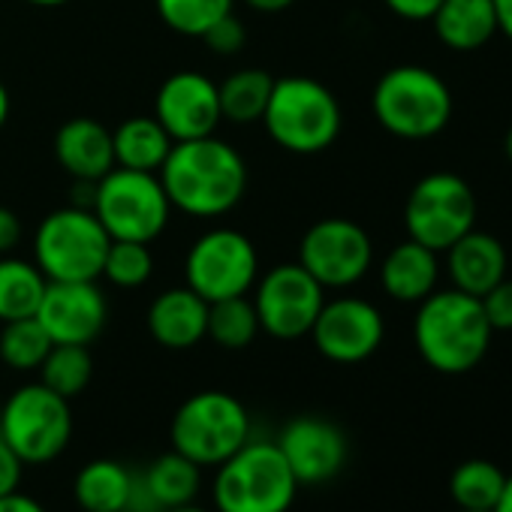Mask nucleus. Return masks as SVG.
<instances>
[{
	"label": "nucleus",
	"mask_w": 512,
	"mask_h": 512,
	"mask_svg": "<svg viewBox=\"0 0 512 512\" xmlns=\"http://www.w3.org/2000/svg\"><path fill=\"white\" fill-rule=\"evenodd\" d=\"M160 184L172 208L190 217H220L247 190L244 157L217 136L175 142L160 166Z\"/></svg>",
	"instance_id": "obj_1"
},
{
	"label": "nucleus",
	"mask_w": 512,
	"mask_h": 512,
	"mask_svg": "<svg viewBox=\"0 0 512 512\" xmlns=\"http://www.w3.org/2000/svg\"><path fill=\"white\" fill-rule=\"evenodd\" d=\"M491 323L476 296L461 290H434L419 302L413 341L419 356L440 374H464L476 368L491 344Z\"/></svg>",
	"instance_id": "obj_2"
},
{
	"label": "nucleus",
	"mask_w": 512,
	"mask_h": 512,
	"mask_svg": "<svg viewBox=\"0 0 512 512\" xmlns=\"http://www.w3.org/2000/svg\"><path fill=\"white\" fill-rule=\"evenodd\" d=\"M299 491L278 443L247 440L235 455L217 464L214 509L217 512H290Z\"/></svg>",
	"instance_id": "obj_3"
},
{
	"label": "nucleus",
	"mask_w": 512,
	"mask_h": 512,
	"mask_svg": "<svg viewBox=\"0 0 512 512\" xmlns=\"http://www.w3.org/2000/svg\"><path fill=\"white\" fill-rule=\"evenodd\" d=\"M269 136L290 154H320L341 133V106L335 94L311 76L275 79L263 112Z\"/></svg>",
	"instance_id": "obj_4"
},
{
	"label": "nucleus",
	"mask_w": 512,
	"mask_h": 512,
	"mask_svg": "<svg viewBox=\"0 0 512 512\" xmlns=\"http://www.w3.org/2000/svg\"><path fill=\"white\" fill-rule=\"evenodd\" d=\"M374 115L383 130L398 139H431L452 121V91L428 67L404 64L380 76L374 97Z\"/></svg>",
	"instance_id": "obj_5"
},
{
	"label": "nucleus",
	"mask_w": 512,
	"mask_h": 512,
	"mask_svg": "<svg viewBox=\"0 0 512 512\" xmlns=\"http://www.w3.org/2000/svg\"><path fill=\"white\" fill-rule=\"evenodd\" d=\"M169 437L184 458L199 467H217L250 440V416L235 395L205 389L175 410Z\"/></svg>",
	"instance_id": "obj_6"
},
{
	"label": "nucleus",
	"mask_w": 512,
	"mask_h": 512,
	"mask_svg": "<svg viewBox=\"0 0 512 512\" xmlns=\"http://www.w3.org/2000/svg\"><path fill=\"white\" fill-rule=\"evenodd\" d=\"M112 238L91 208H58L34 235V263L49 281H97Z\"/></svg>",
	"instance_id": "obj_7"
},
{
	"label": "nucleus",
	"mask_w": 512,
	"mask_h": 512,
	"mask_svg": "<svg viewBox=\"0 0 512 512\" xmlns=\"http://www.w3.org/2000/svg\"><path fill=\"white\" fill-rule=\"evenodd\" d=\"M91 211L112 241L151 244L166 229L172 202L160 184V175L115 166L97 181Z\"/></svg>",
	"instance_id": "obj_8"
},
{
	"label": "nucleus",
	"mask_w": 512,
	"mask_h": 512,
	"mask_svg": "<svg viewBox=\"0 0 512 512\" xmlns=\"http://www.w3.org/2000/svg\"><path fill=\"white\" fill-rule=\"evenodd\" d=\"M0 437L25 464L55 461L73 437L70 401L52 392L46 383H28L16 389L0 410Z\"/></svg>",
	"instance_id": "obj_9"
},
{
	"label": "nucleus",
	"mask_w": 512,
	"mask_h": 512,
	"mask_svg": "<svg viewBox=\"0 0 512 512\" xmlns=\"http://www.w3.org/2000/svg\"><path fill=\"white\" fill-rule=\"evenodd\" d=\"M476 223V193L455 172H431L416 181L404 205L407 235L434 253L449 250Z\"/></svg>",
	"instance_id": "obj_10"
},
{
	"label": "nucleus",
	"mask_w": 512,
	"mask_h": 512,
	"mask_svg": "<svg viewBox=\"0 0 512 512\" xmlns=\"http://www.w3.org/2000/svg\"><path fill=\"white\" fill-rule=\"evenodd\" d=\"M260 272V256L253 241L238 229H211L193 241L184 260V278L193 293L208 305L244 296Z\"/></svg>",
	"instance_id": "obj_11"
},
{
	"label": "nucleus",
	"mask_w": 512,
	"mask_h": 512,
	"mask_svg": "<svg viewBox=\"0 0 512 512\" xmlns=\"http://www.w3.org/2000/svg\"><path fill=\"white\" fill-rule=\"evenodd\" d=\"M374 260L368 232L347 217H326L314 223L299 247V266L323 287L344 290L359 284Z\"/></svg>",
	"instance_id": "obj_12"
},
{
	"label": "nucleus",
	"mask_w": 512,
	"mask_h": 512,
	"mask_svg": "<svg viewBox=\"0 0 512 512\" xmlns=\"http://www.w3.org/2000/svg\"><path fill=\"white\" fill-rule=\"evenodd\" d=\"M323 305H326V290L299 263L275 266L256 284V296H253L260 332H269L278 341H296L311 335Z\"/></svg>",
	"instance_id": "obj_13"
},
{
	"label": "nucleus",
	"mask_w": 512,
	"mask_h": 512,
	"mask_svg": "<svg viewBox=\"0 0 512 512\" xmlns=\"http://www.w3.org/2000/svg\"><path fill=\"white\" fill-rule=\"evenodd\" d=\"M383 332V314L371 302L341 296L320 308L311 338L329 362L356 365L377 353V347L383 344Z\"/></svg>",
	"instance_id": "obj_14"
},
{
	"label": "nucleus",
	"mask_w": 512,
	"mask_h": 512,
	"mask_svg": "<svg viewBox=\"0 0 512 512\" xmlns=\"http://www.w3.org/2000/svg\"><path fill=\"white\" fill-rule=\"evenodd\" d=\"M154 118L163 124L172 142L214 136L217 124L223 121L217 82L193 70L169 76L157 91Z\"/></svg>",
	"instance_id": "obj_15"
},
{
	"label": "nucleus",
	"mask_w": 512,
	"mask_h": 512,
	"mask_svg": "<svg viewBox=\"0 0 512 512\" xmlns=\"http://www.w3.org/2000/svg\"><path fill=\"white\" fill-rule=\"evenodd\" d=\"M109 317L106 296L94 281H49L37 320L49 332L52 344H82L100 338Z\"/></svg>",
	"instance_id": "obj_16"
},
{
	"label": "nucleus",
	"mask_w": 512,
	"mask_h": 512,
	"mask_svg": "<svg viewBox=\"0 0 512 512\" xmlns=\"http://www.w3.org/2000/svg\"><path fill=\"white\" fill-rule=\"evenodd\" d=\"M278 449L287 458L299 485L329 482L347 464V437L344 431L320 416H299L287 422L278 437Z\"/></svg>",
	"instance_id": "obj_17"
},
{
	"label": "nucleus",
	"mask_w": 512,
	"mask_h": 512,
	"mask_svg": "<svg viewBox=\"0 0 512 512\" xmlns=\"http://www.w3.org/2000/svg\"><path fill=\"white\" fill-rule=\"evenodd\" d=\"M208 302L190 287L160 293L148 308V332L166 350H190L205 338Z\"/></svg>",
	"instance_id": "obj_18"
},
{
	"label": "nucleus",
	"mask_w": 512,
	"mask_h": 512,
	"mask_svg": "<svg viewBox=\"0 0 512 512\" xmlns=\"http://www.w3.org/2000/svg\"><path fill=\"white\" fill-rule=\"evenodd\" d=\"M446 253L452 287L467 296L482 299L491 287H497L506 278V250L488 232L470 229Z\"/></svg>",
	"instance_id": "obj_19"
},
{
	"label": "nucleus",
	"mask_w": 512,
	"mask_h": 512,
	"mask_svg": "<svg viewBox=\"0 0 512 512\" xmlns=\"http://www.w3.org/2000/svg\"><path fill=\"white\" fill-rule=\"evenodd\" d=\"M55 157L76 181H100L115 169L112 133L94 118H73L55 136Z\"/></svg>",
	"instance_id": "obj_20"
},
{
	"label": "nucleus",
	"mask_w": 512,
	"mask_h": 512,
	"mask_svg": "<svg viewBox=\"0 0 512 512\" xmlns=\"http://www.w3.org/2000/svg\"><path fill=\"white\" fill-rule=\"evenodd\" d=\"M380 284L395 302H422L437 287V253L413 238L395 244L380 266Z\"/></svg>",
	"instance_id": "obj_21"
},
{
	"label": "nucleus",
	"mask_w": 512,
	"mask_h": 512,
	"mask_svg": "<svg viewBox=\"0 0 512 512\" xmlns=\"http://www.w3.org/2000/svg\"><path fill=\"white\" fill-rule=\"evenodd\" d=\"M431 22L437 40L455 52H473L497 34L494 0H440Z\"/></svg>",
	"instance_id": "obj_22"
},
{
	"label": "nucleus",
	"mask_w": 512,
	"mask_h": 512,
	"mask_svg": "<svg viewBox=\"0 0 512 512\" xmlns=\"http://www.w3.org/2000/svg\"><path fill=\"white\" fill-rule=\"evenodd\" d=\"M133 485L136 473H130L121 461L97 458L76 473L73 497L85 512H127Z\"/></svg>",
	"instance_id": "obj_23"
},
{
	"label": "nucleus",
	"mask_w": 512,
	"mask_h": 512,
	"mask_svg": "<svg viewBox=\"0 0 512 512\" xmlns=\"http://www.w3.org/2000/svg\"><path fill=\"white\" fill-rule=\"evenodd\" d=\"M172 136L163 130V124L151 115L127 118L118 130H112V151L115 166L136 169V172H160L163 160L172 151Z\"/></svg>",
	"instance_id": "obj_24"
},
{
	"label": "nucleus",
	"mask_w": 512,
	"mask_h": 512,
	"mask_svg": "<svg viewBox=\"0 0 512 512\" xmlns=\"http://www.w3.org/2000/svg\"><path fill=\"white\" fill-rule=\"evenodd\" d=\"M142 482L151 500L157 503V509L166 512V509L187 506L196 500L199 485H202V467L172 449L151 461V467L142 473Z\"/></svg>",
	"instance_id": "obj_25"
},
{
	"label": "nucleus",
	"mask_w": 512,
	"mask_h": 512,
	"mask_svg": "<svg viewBox=\"0 0 512 512\" xmlns=\"http://www.w3.org/2000/svg\"><path fill=\"white\" fill-rule=\"evenodd\" d=\"M49 278L37 269V263L0 256V323L37 317Z\"/></svg>",
	"instance_id": "obj_26"
},
{
	"label": "nucleus",
	"mask_w": 512,
	"mask_h": 512,
	"mask_svg": "<svg viewBox=\"0 0 512 512\" xmlns=\"http://www.w3.org/2000/svg\"><path fill=\"white\" fill-rule=\"evenodd\" d=\"M275 88V76L260 70V67H247L232 76H226L217 85L220 94V115L232 124H250V121H263V112L269 106Z\"/></svg>",
	"instance_id": "obj_27"
},
{
	"label": "nucleus",
	"mask_w": 512,
	"mask_h": 512,
	"mask_svg": "<svg viewBox=\"0 0 512 512\" xmlns=\"http://www.w3.org/2000/svg\"><path fill=\"white\" fill-rule=\"evenodd\" d=\"M260 335V317L247 296H232L208 305V326L205 338L226 350H244L253 344V338Z\"/></svg>",
	"instance_id": "obj_28"
},
{
	"label": "nucleus",
	"mask_w": 512,
	"mask_h": 512,
	"mask_svg": "<svg viewBox=\"0 0 512 512\" xmlns=\"http://www.w3.org/2000/svg\"><path fill=\"white\" fill-rule=\"evenodd\" d=\"M506 485V473L482 458L464 461L449 476V494L461 509H494Z\"/></svg>",
	"instance_id": "obj_29"
},
{
	"label": "nucleus",
	"mask_w": 512,
	"mask_h": 512,
	"mask_svg": "<svg viewBox=\"0 0 512 512\" xmlns=\"http://www.w3.org/2000/svg\"><path fill=\"white\" fill-rule=\"evenodd\" d=\"M52 347L55 344L37 317L10 320L0 329V359L13 371H40Z\"/></svg>",
	"instance_id": "obj_30"
},
{
	"label": "nucleus",
	"mask_w": 512,
	"mask_h": 512,
	"mask_svg": "<svg viewBox=\"0 0 512 512\" xmlns=\"http://www.w3.org/2000/svg\"><path fill=\"white\" fill-rule=\"evenodd\" d=\"M91 374H94V362L88 347L82 344H55L40 365V377H43L40 383H46L52 392L64 395L67 401L85 392Z\"/></svg>",
	"instance_id": "obj_31"
},
{
	"label": "nucleus",
	"mask_w": 512,
	"mask_h": 512,
	"mask_svg": "<svg viewBox=\"0 0 512 512\" xmlns=\"http://www.w3.org/2000/svg\"><path fill=\"white\" fill-rule=\"evenodd\" d=\"M235 0H157V13L166 28L184 37H202L214 22L232 13Z\"/></svg>",
	"instance_id": "obj_32"
},
{
	"label": "nucleus",
	"mask_w": 512,
	"mask_h": 512,
	"mask_svg": "<svg viewBox=\"0 0 512 512\" xmlns=\"http://www.w3.org/2000/svg\"><path fill=\"white\" fill-rule=\"evenodd\" d=\"M154 272V256L142 241H112L103 260V278L115 287H142Z\"/></svg>",
	"instance_id": "obj_33"
},
{
	"label": "nucleus",
	"mask_w": 512,
	"mask_h": 512,
	"mask_svg": "<svg viewBox=\"0 0 512 512\" xmlns=\"http://www.w3.org/2000/svg\"><path fill=\"white\" fill-rule=\"evenodd\" d=\"M202 40H205V46H208L214 55H235V52H241V46L247 43V34H244L241 22L229 13V16H223L220 22H214V25L202 34Z\"/></svg>",
	"instance_id": "obj_34"
},
{
	"label": "nucleus",
	"mask_w": 512,
	"mask_h": 512,
	"mask_svg": "<svg viewBox=\"0 0 512 512\" xmlns=\"http://www.w3.org/2000/svg\"><path fill=\"white\" fill-rule=\"evenodd\" d=\"M479 302H482V311H485L494 332H509L512 329V281L503 278Z\"/></svg>",
	"instance_id": "obj_35"
},
{
	"label": "nucleus",
	"mask_w": 512,
	"mask_h": 512,
	"mask_svg": "<svg viewBox=\"0 0 512 512\" xmlns=\"http://www.w3.org/2000/svg\"><path fill=\"white\" fill-rule=\"evenodd\" d=\"M22 467H25V461L13 452V446L4 437H0V497L19 491Z\"/></svg>",
	"instance_id": "obj_36"
},
{
	"label": "nucleus",
	"mask_w": 512,
	"mask_h": 512,
	"mask_svg": "<svg viewBox=\"0 0 512 512\" xmlns=\"http://www.w3.org/2000/svg\"><path fill=\"white\" fill-rule=\"evenodd\" d=\"M383 4L395 16H401L407 22H425V19L434 16V10L440 7V0H383Z\"/></svg>",
	"instance_id": "obj_37"
},
{
	"label": "nucleus",
	"mask_w": 512,
	"mask_h": 512,
	"mask_svg": "<svg viewBox=\"0 0 512 512\" xmlns=\"http://www.w3.org/2000/svg\"><path fill=\"white\" fill-rule=\"evenodd\" d=\"M19 241H22V220L10 208H0V256L13 253Z\"/></svg>",
	"instance_id": "obj_38"
},
{
	"label": "nucleus",
	"mask_w": 512,
	"mask_h": 512,
	"mask_svg": "<svg viewBox=\"0 0 512 512\" xmlns=\"http://www.w3.org/2000/svg\"><path fill=\"white\" fill-rule=\"evenodd\" d=\"M0 512H46V506L22 491H13L7 497H0Z\"/></svg>",
	"instance_id": "obj_39"
},
{
	"label": "nucleus",
	"mask_w": 512,
	"mask_h": 512,
	"mask_svg": "<svg viewBox=\"0 0 512 512\" xmlns=\"http://www.w3.org/2000/svg\"><path fill=\"white\" fill-rule=\"evenodd\" d=\"M494 13H497V31L512 40V0H494Z\"/></svg>",
	"instance_id": "obj_40"
},
{
	"label": "nucleus",
	"mask_w": 512,
	"mask_h": 512,
	"mask_svg": "<svg viewBox=\"0 0 512 512\" xmlns=\"http://www.w3.org/2000/svg\"><path fill=\"white\" fill-rule=\"evenodd\" d=\"M244 4L256 13H284L296 4V0H244Z\"/></svg>",
	"instance_id": "obj_41"
},
{
	"label": "nucleus",
	"mask_w": 512,
	"mask_h": 512,
	"mask_svg": "<svg viewBox=\"0 0 512 512\" xmlns=\"http://www.w3.org/2000/svg\"><path fill=\"white\" fill-rule=\"evenodd\" d=\"M494 512H512V476H506V485H503V494H500Z\"/></svg>",
	"instance_id": "obj_42"
},
{
	"label": "nucleus",
	"mask_w": 512,
	"mask_h": 512,
	"mask_svg": "<svg viewBox=\"0 0 512 512\" xmlns=\"http://www.w3.org/2000/svg\"><path fill=\"white\" fill-rule=\"evenodd\" d=\"M7 118H10V91L4 88V82H0V130H4Z\"/></svg>",
	"instance_id": "obj_43"
},
{
	"label": "nucleus",
	"mask_w": 512,
	"mask_h": 512,
	"mask_svg": "<svg viewBox=\"0 0 512 512\" xmlns=\"http://www.w3.org/2000/svg\"><path fill=\"white\" fill-rule=\"evenodd\" d=\"M28 4H34V7H61V4H67V0H28Z\"/></svg>",
	"instance_id": "obj_44"
},
{
	"label": "nucleus",
	"mask_w": 512,
	"mask_h": 512,
	"mask_svg": "<svg viewBox=\"0 0 512 512\" xmlns=\"http://www.w3.org/2000/svg\"><path fill=\"white\" fill-rule=\"evenodd\" d=\"M166 512H208V509H202L196 503H187V506H175V509H166Z\"/></svg>",
	"instance_id": "obj_45"
},
{
	"label": "nucleus",
	"mask_w": 512,
	"mask_h": 512,
	"mask_svg": "<svg viewBox=\"0 0 512 512\" xmlns=\"http://www.w3.org/2000/svg\"><path fill=\"white\" fill-rule=\"evenodd\" d=\"M506 157H509V163H512V127H509V133H506Z\"/></svg>",
	"instance_id": "obj_46"
},
{
	"label": "nucleus",
	"mask_w": 512,
	"mask_h": 512,
	"mask_svg": "<svg viewBox=\"0 0 512 512\" xmlns=\"http://www.w3.org/2000/svg\"><path fill=\"white\" fill-rule=\"evenodd\" d=\"M461 512H494V509H461Z\"/></svg>",
	"instance_id": "obj_47"
}]
</instances>
